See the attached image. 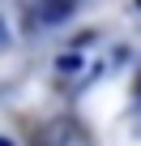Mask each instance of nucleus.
<instances>
[{
  "label": "nucleus",
  "mask_w": 141,
  "mask_h": 146,
  "mask_svg": "<svg viewBox=\"0 0 141 146\" xmlns=\"http://www.w3.org/2000/svg\"><path fill=\"white\" fill-rule=\"evenodd\" d=\"M137 5H141V0H137Z\"/></svg>",
  "instance_id": "423d86ee"
},
{
  "label": "nucleus",
  "mask_w": 141,
  "mask_h": 146,
  "mask_svg": "<svg viewBox=\"0 0 141 146\" xmlns=\"http://www.w3.org/2000/svg\"><path fill=\"white\" fill-rule=\"evenodd\" d=\"M0 146H13V137H0Z\"/></svg>",
  "instance_id": "39448f33"
},
{
  "label": "nucleus",
  "mask_w": 141,
  "mask_h": 146,
  "mask_svg": "<svg viewBox=\"0 0 141 146\" xmlns=\"http://www.w3.org/2000/svg\"><path fill=\"white\" fill-rule=\"evenodd\" d=\"M34 5H39V17L47 26H56V22H64L68 13H73V0H34Z\"/></svg>",
  "instance_id": "f257e3e1"
},
{
  "label": "nucleus",
  "mask_w": 141,
  "mask_h": 146,
  "mask_svg": "<svg viewBox=\"0 0 141 146\" xmlns=\"http://www.w3.org/2000/svg\"><path fill=\"white\" fill-rule=\"evenodd\" d=\"M56 69H60V73H77V69H81V56H60Z\"/></svg>",
  "instance_id": "7ed1b4c3"
},
{
  "label": "nucleus",
  "mask_w": 141,
  "mask_h": 146,
  "mask_svg": "<svg viewBox=\"0 0 141 146\" xmlns=\"http://www.w3.org/2000/svg\"><path fill=\"white\" fill-rule=\"evenodd\" d=\"M9 43H13V35H9V26H5V17H0V52H5Z\"/></svg>",
  "instance_id": "20e7f679"
},
{
  "label": "nucleus",
  "mask_w": 141,
  "mask_h": 146,
  "mask_svg": "<svg viewBox=\"0 0 141 146\" xmlns=\"http://www.w3.org/2000/svg\"><path fill=\"white\" fill-rule=\"evenodd\" d=\"M68 120H56V125H47L43 129V137H39V146H68Z\"/></svg>",
  "instance_id": "f03ea898"
}]
</instances>
